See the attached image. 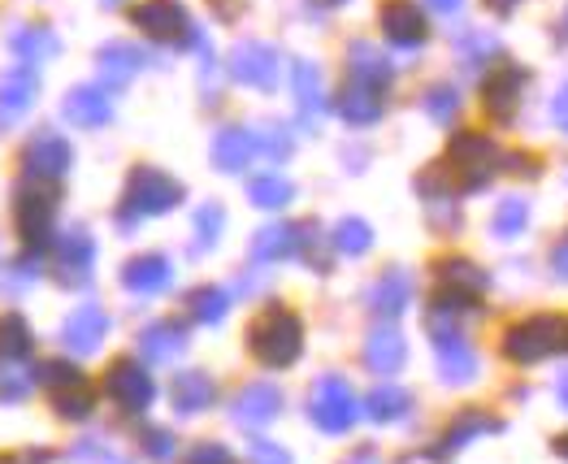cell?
Instances as JSON below:
<instances>
[{
    "label": "cell",
    "mask_w": 568,
    "mask_h": 464,
    "mask_svg": "<svg viewBox=\"0 0 568 464\" xmlns=\"http://www.w3.org/2000/svg\"><path fill=\"white\" fill-rule=\"evenodd\" d=\"M300 339H304V325L286 309H270L261 322L252 325V352L274 370H283L300 356V347H304Z\"/></svg>",
    "instance_id": "cell-1"
},
{
    "label": "cell",
    "mask_w": 568,
    "mask_h": 464,
    "mask_svg": "<svg viewBox=\"0 0 568 464\" xmlns=\"http://www.w3.org/2000/svg\"><path fill=\"white\" fill-rule=\"evenodd\" d=\"M352 79H356V83L378 88V83H386V79H390V61L382 57L378 48L356 44V48H352Z\"/></svg>",
    "instance_id": "cell-27"
},
{
    "label": "cell",
    "mask_w": 568,
    "mask_h": 464,
    "mask_svg": "<svg viewBox=\"0 0 568 464\" xmlns=\"http://www.w3.org/2000/svg\"><path fill=\"white\" fill-rule=\"evenodd\" d=\"M226 226V213L217 209V204H204L200 213H195V231H200V248H213L217 243V234Z\"/></svg>",
    "instance_id": "cell-37"
},
{
    "label": "cell",
    "mask_w": 568,
    "mask_h": 464,
    "mask_svg": "<svg viewBox=\"0 0 568 464\" xmlns=\"http://www.w3.org/2000/svg\"><path fill=\"white\" fill-rule=\"evenodd\" d=\"M404 404H408V400H404V391H374V400H369L374 417H395Z\"/></svg>",
    "instance_id": "cell-40"
},
{
    "label": "cell",
    "mask_w": 568,
    "mask_h": 464,
    "mask_svg": "<svg viewBox=\"0 0 568 464\" xmlns=\"http://www.w3.org/2000/svg\"><path fill=\"white\" fill-rule=\"evenodd\" d=\"M434 343H438V361H443V370L452 382H465V377H474V347L460 339V334H434Z\"/></svg>",
    "instance_id": "cell-23"
},
{
    "label": "cell",
    "mask_w": 568,
    "mask_h": 464,
    "mask_svg": "<svg viewBox=\"0 0 568 464\" xmlns=\"http://www.w3.org/2000/svg\"><path fill=\"white\" fill-rule=\"evenodd\" d=\"M560 395L568 400V377H560Z\"/></svg>",
    "instance_id": "cell-45"
},
{
    "label": "cell",
    "mask_w": 568,
    "mask_h": 464,
    "mask_svg": "<svg viewBox=\"0 0 568 464\" xmlns=\"http://www.w3.org/2000/svg\"><path fill=\"white\" fill-rule=\"evenodd\" d=\"M183 200V186L170 174H161L156 165H140L126 183V209L131 213H170Z\"/></svg>",
    "instance_id": "cell-3"
},
{
    "label": "cell",
    "mask_w": 568,
    "mask_h": 464,
    "mask_svg": "<svg viewBox=\"0 0 568 464\" xmlns=\"http://www.w3.org/2000/svg\"><path fill=\"white\" fill-rule=\"evenodd\" d=\"M300 248V234L286 231V226H274V231H261V239L252 243V256L256 261H278L286 252H295Z\"/></svg>",
    "instance_id": "cell-32"
},
{
    "label": "cell",
    "mask_w": 568,
    "mask_h": 464,
    "mask_svg": "<svg viewBox=\"0 0 568 464\" xmlns=\"http://www.w3.org/2000/svg\"><path fill=\"white\" fill-rule=\"evenodd\" d=\"M525 218H529V209H525L521 200H504L499 213H495V231L504 234V239H513L525 226Z\"/></svg>",
    "instance_id": "cell-38"
},
{
    "label": "cell",
    "mask_w": 568,
    "mask_h": 464,
    "mask_svg": "<svg viewBox=\"0 0 568 464\" xmlns=\"http://www.w3.org/2000/svg\"><path fill=\"white\" fill-rule=\"evenodd\" d=\"M317 4H343V0H317Z\"/></svg>",
    "instance_id": "cell-46"
},
{
    "label": "cell",
    "mask_w": 568,
    "mask_h": 464,
    "mask_svg": "<svg viewBox=\"0 0 568 464\" xmlns=\"http://www.w3.org/2000/svg\"><path fill=\"white\" fill-rule=\"evenodd\" d=\"M13 218H18V226H22V234H27L31 243H40V239L52 231V218H57V195H52V186L27 179V186L18 191Z\"/></svg>",
    "instance_id": "cell-4"
},
{
    "label": "cell",
    "mask_w": 568,
    "mask_h": 464,
    "mask_svg": "<svg viewBox=\"0 0 568 464\" xmlns=\"http://www.w3.org/2000/svg\"><path fill=\"white\" fill-rule=\"evenodd\" d=\"M135 70H143V52L135 44H104L100 48V74L109 83H126Z\"/></svg>",
    "instance_id": "cell-24"
},
{
    "label": "cell",
    "mask_w": 568,
    "mask_h": 464,
    "mask_svg": "<svg viewBox=\"0 0 568 464\" xmlns=\"http://www.w3.org/2000/svg\"><path fill=\"white\" fill-rule=\"evenodd\" d=\"M36 92H40V79H36L31 65L4 70V79H0V127H13L36 104Z\"/></svg>",
    "instance_id": "cell-7"
},
{
    "label": "cell",
    "mask_w": 568,
    "mask_h": 464,
    "mask_svg": "<svg viewBox=\"0 0 568 464\" xmlns=\"http://www.w3.org/2000/svg\"><path fill=\"white\" fill-rule=\"evenodd\" d=\"M556 343H560V322L534 317V322L517 325V330L508 334V356H517V361H538V356H547Z\"/></svg>",
    "instance_id": "cell-11"
},
{
    "label": "cell",
    "mask_w": 568,
    "mask_h": 464,
    "mask_svg": "<svg viewBox=\"0 0 568 464\" xmlns=\"http://www.w3.org/2000/svg\"><path fill=\"white\" fill-rule=\"evenodd\" d=\"M92 261H95V243L88 231H70L57 252H52V265H57V279L61 282H83L92 274Z\"/></svg>",
    "instance_id": "cell-10"
},
{
    "label": "cell",
    "mask_w": 568,
    "mask_h": 464,
    "mask_svg": "<svg viewBox=\"0 0 568 464\" xmlns=\"http://www.w3.org/2000/svg\"><path fill=\"white\" fill-rule=\"evenodd\" d=\"M521 83H525L521 70H517V65H504V70L486 83V104H490V113L508 118V113L517 109V100H521Z\"/></svg>",
    "instance_id": "cell-22"
},
{
    "label": "cell",
    "mask_w": 568,
    "mask_h": 464,
    "mask_svg": "<svg viewBox=\"0 0 568 464\" xmlns=\"http://www.w3.org/2000/svg\"><path fill=\"white\" fill-rule=\"evenodd\" d=\"M65 118L74 122V127H104L109 118H113V104H109V95L95 92V88H79V92H70L65 100Z\"/></svg>",
    "instance_id": "cell-17"
},
{
    "label": "cell",
    "mask_w": 568,
    "mask_h": 464,
    "mask_svg": "<svg viewBox=\"0 0 568 464\" xmlns=\"http://www.w3.org/2000/svg\"><path fill=\"white\" fill-rule=\"evenodd\" d=\"M426 109H429V118L434 122H447V118H456V109H460V100H456V92L452 88H434L426 100Z\"/></svg>",
    "instance_id": "cell-39"
},
{
    "label": "cell",
    "mask_w": 568,
    "mask_h": 464,
    "mask_svg": "<svg viewBox=\"0 0 568 464\" xmlns=\"http://www.w3.org/2000/svg\"><path fill=\"white\" fill-rule=\"evenodd\" d=\"M551 118H556V127H565V131H568V88L551 100Z\"/></svg>",
    "instance_id": "cell-41"
},
{
    "label": "cell",
    "mask_w": 568,
    "mask_h": 464,
    "mask_svg": "<svg viewBox=\"0 0 568 464\" xmlns=\"http://www.w3.org/2000/svg\"><path fill=\"white\" fill-rule=\"evenodd\" d=\"M9 48L27 61V65H40V61H52L61 52V40L48 31V27H22L9 36Z\"/></svg>",
    "instance_id": "cell-19"
},
{
    "label": "cell",
    "mask_w": 568,
    "mask_h": 464,
    "mask_svg": "<svg viewBox=\"0 0 568 464\" xmlns=\"http://www.w3.org/2000/svg\"><path fill=\"white\" fill-rule=\"evenodd\" d=\"M131 22L143 27V31H148L152 40H161V44H191V40H195L187 9H183L179 0H143V4L131 9Z\"/></svg>",
    "instance_id": "cell-2"
},
{
    "label": "cell",
    "mask_w": 568,
    "mask_h": 464,
    "mask_svg": "<svg viewBox=\"0 0 568 464\" xmlns=\"http://www.w3.org/2000/svg\"><path fill=\"white\" fill-rule=\"evenodd\" d=\"M291 88H295V100H300V109L304 113H322V70L313 65V61H295V70H291Z\"/></svg>",
    "instance_id": "cell-25"
},
{
    "label": "cell",
    "mask_w": 568,
    "mask_h": 464,
    "mask_svg": "<svg viewBox=\"0 0 568 464\" xmlns=\"http://www.w3.org/2000/svg\"><path fill=\"white\" fill-rule=\"evenodd\" d=\"M443 286H447V291H465V295H469V291H481V286H486V279L477 274L474 265L452 261V265H443Z\"/></svg>",
    "instance_id": "cell-35"
},
{
    "label": "cell",
    "mask_w": 568,
    "mask_h": 464,
    "mask_svg": "<svg viewBox=\"0 0 568 464\" xmlns=\"http://www.w3.org/2000/svg\"><path fill=\"white\" fill-rule=\"evenodd\" d=\"M143 352H148V356H156V361H165V356L183 352V325H174V322L148 325V330H143Z\"/></svg>",
    "instance_id": "cell-29"
},
{
    "label": "cell",
    "mask_w": 568,
    "mask_h": 464,
    "mask_svg": "<svg viewBox=\"0 0 568 464\" xmlns=\"http://www.w3.org/2000/svg\"><path fill=\"white\" fill-rule=\"evenodd\" d=\"M226 291H217V286H204V291H195L191 295V313L200 317V322H222L226 317Z\"/></svg>",
    "instance_id": "cell-34"
},
{
    "label": "cell",
    "mask_w": 568,
    "mask_h": 464,
    "mask_svg": "<svg viewBox=\"0 0 568 464\" xmlns=\"http://www.w3.org/2000/svg\"><path fill=\"white\" fill-rule=\"evenodd\" d=\"M48 386H52V400L61 404L65 417H83L92 413V391H88V377L74 370V365H48Z\"/></svg>",
    "instance_id": "cell-9"
},
{
    "label": "cell",
    "mask_w": 568,
    "mask_h": 464,
    "mask_svg": "<svg viewBox=\"0 0 568 464\" xmlns=\"http://www.w3.org/2000/svg\"><path fill=\"white\" fill-rule=\"evenodd\" d=\"M0 352L4 356H27L31 352V325L22 322L18 313H4L0 317Z\"/></svg>",
    "instance_id": "cell-33"
},
{
    "label": "cell",
    "mask_w": 568,
    "mask_h": 464,
    "mask_svg": "<svg viewBox=\"0 0 568 464\" xmlns=\"http://www.w3.org/2000/svg\"><path fill=\"white\" fill-rule=\"evenodd\" d=\"M22 170H27V179H36V183L61 179V174L70 170V143L61 140V135H52V131H40L36 140L22 148Z\"/></svg>",
    "instance_id": "cell-5"
},
{
    "label": "cell",
    "mask_w": 568,
    "mask_h": 464,
    "mask_svg": "<svg viewBox=\"0 0 568 464\" xmlns=\"http://www.w3.org/2000/svg\"><path fill=\"white\" fill-rule=\"evenodd\" d=\"M438 13H452V9H460V0H429Z\"/></svg>",
    "instance_id": "cell-43"
},
{
    "label": "cell",
    "mask_w": 568,
    "mask_h": 464,
    "mask_svg": "<svg viewBox=\"0 0 568 464\" xmlns=\"http://www.w3.org/2000/svg\"><path fill=\"white\" fill-rule=\"evenodd\" d=\"M365 361L374 365L378 373H390L404 365V339L395 330H378L369 334V347H365Z\"/></svg>",
    "instance_id": "cell-26"
},
{
    "label": "cell",
    "mask_w": 568,
    "mask_h": 464,
    "mask_svg": "<svg viewBox=\"0 0 568 464\" xmlns=\"http://www.w3.org/2000/svg\"><path fill=\"white\" fill-rule=\"evenodd\" d=\"M408 295H413V279H408V274H399V270L382 274L378 286L369 291V300H374V313H382V317H395V313H404Z\"/></svg>",
    "instance_id": "cell-20"
},
{
    "label": "cell",
    "mask_w": 568,
    "mask_h": 464,
    "mask_svg": "<svg viewBox=\"0 0 568 464\" xmlns=\"http://www.w3.org/2000/svg\"><path fill=\"white\" fill-rule=\"evenodd\" d=\"M565 27H568V18H565Z\"/></svg>",
    "instance_id": "cell-47"
},
{
    "label": "cell",
    "mask_w": 568,
    "mask_h": 464,
    "mask_svg": "<svg viewBox=\"0 0 568 464\" xmlns=\"http://www.w3.org/2000/svg\"><path fill=\"white\" fill-rule=\"evenodd\" d=\"M338 113H343L352 127L378 122V118H382L378 88H369V83H352V88H343V92H338Z\"/></svg>",
    "instance_id": "cell-18"
},
{
    "label": "cell",
    "mask_w": 568,
    "mask_h": 464,
    "mask_svg": "<svg viewBox=\"0 0 568 464\" xmlns=\"http://www.w3.org/2000/svg\"><path fill=\"white\" fill-rule=\"evenodd\" d=\"M170 261L165 256H135L126 270H122V282H126V291H140V295H156V291H165L170 286Z\"/></svg>",
    "instance_id": "cell-15"
},
{
    "label": "cell",
    "mask_w": 568,
    "mask_h": 464,
    "mask_svg": "<svg viewBox=\"0 0 568 464\" xmlns=\"http://www.w3.org/2000/svg\"><path fill=\"white\" fill-rule=\"evenodd\" d=\"M247 195H252V204H261V209H283L286 200H291V183H286L283 174H261V179H252Z\"/></svg>",
    "instance_id": "cell-31"
},
{
    "label": "cell",
    "mask_w": 568,
    "mask_h": 464,
    "mask_svg": "<svg viewBox=\"0 0 568 464\" xmlns=\"http://www.w3.org/2000/svg\"><path fill=\"white\" fill-rule=\"evenodd\" d=\"M495 13H508V9H517V0H486Z\"/></svg>",
    "instance_id": "cell-44"
},
{
    "label": "cell",
    "mask_w": 568,
    "mask_h": 464,
    "mask_svg": "<svg viewBox=\"0 0 568 464\" xmlns=\"http://www.w3.org/2000/svg\"><path fill=\"white\" fill-rule=\"evenodd\" d=\"M174 400H179L183 413H200V408L213 400V382H209L204 373H183V377L174 382Z\"/></svg>",
    "instance_id": "cell-30"
},
{
    "label": "cell",
    "mask_w": 568,
    "mask_h": 464,
    "mask_svg": "<svg viewBox=\"0 0 568 464\" xmlns=\"http://www.w3.org/2000/svg\"><path fill=\"white\" fill-rule=\"evenodd\" d=\"M452 161L469 174V186H481L490 179V170H486V161H495V143L481 140V135H460L456 148H452Z\"/></svg>",
    "instance_id": "cell-16"
},
{
    "label": "cell",
    "mask_w": 568,
    "mask_h": 464,
    "mask_svg": "<svg viewBox=\"0 0 568 464\" xmlns=\"http://www.w3.org/2000/svg\"><path fill=\"white\" fill-rule=\"evenodd\" d=\"M382 31L386 40L399 48H422L426 44V18L413 0H386L382 4Z\"/></svg>",
    "instance_id": "cell-8"
},
{
    "label": "cell",
    "mask_w": 568,
    "mask_h": 464,
    "mask_svg": "<svg viewBox=\"0 0 568 464\" xmlns=\"http://www.w3.org/2000/svg\"><path fill=\"white\" fill-rule=\"evenodd\" d=\"M334 243L343 248V252H365L369 243H374V234H369V226L361 222V218H347V222H338V234H334Z\"/></svg>",
    "instance_id": "cell-36"
},
{
    "label": "cell",
    "mask_w": 568,
    "mask_h": 464,
    "mask_svg": "<svg viewBox=\"0 0 568 464\" xmlns=\"http://www.w3.org/2000/svg\"><path fill=\"white\" fill-rule=\"evenodd\" d=\"M152 377L140 370V365H113L109 370V395L122 404V408H131V413H140L143 404L152 400Z\"/></svg>",
    "instance_id": "cell-13"
},
{
    "label": "cell",
    "mask_w": 568,
    "mask_h": 464,
    "mask_svg": "<svg viewBox=\"0 0 568 464\" xmlns=\"http://www.w3.org/2000/svg\"><path fill=\"white\" fill-rule=\"evenodd\" d=\"M313 417H317L322 430H343L352 421V395H347V386L338 377L317 382V391H313Z\"/></svg>",
    "instance_id": "cell-12"
},
{
    "label": "cell",
    "mask_w": 568,
    "mask_h": 464,
    "mask_svg": "<svg viewBox=\"0 0 568 464\" xmlns=\"http://www.w3.org/2000/svg\"><path fill=\"white\" fill-rule=\"evenodd\" d=\"M252 152H256V140H252L247 131H239V127L222 131V135L213 140V161H217V170H231V174L252 161Z\"/></svg>",
    "instance_id": "cell-21"
},
{
    "label": "cell",
    "mask_w": 568,
    "mask_h": 464,
    "mask_svg": "<svg viewBox=\"0 0 568 464\" xmlns=\"http://www.w3.org/2000/svg\"><path fill=\"white\" fill-rule=\"evenodd\" d=\"M104 330H109V317L95 304H88V309L70 313V322L61 325V339H65L70 352H95L100 339H104Z\"/></svg>",
    "instance_id": "cell-14"
},
{
    "label": "cell",
    "mask_w": 568,
    "mask_h": 464,
    "mask_svg": "<svg viewBox=\"0 0 568 464\" xmlns=\"http://www.w3.org/2000/svg\"><path fill=\"white\" fill-rule=\"evenodd\" d=\"M274 413H278V391L274 386H247L235 404L239 421H265L274 417Z\"/></svg>",
    "instance_id": "cell-28"
},
{
    "label": "cell",
    "mask_w": 568,
    "mask_h": 464,
    "mask_svg": "<svg viewBox=\"0 0 568 464\" xmlns=\"http://www.w3.org/2000/svg\"><path fill=\"white\" fill-rule=\"evenodd\" d=\"M556 270H560V274L568 279V239L560 243V248H556Z\"/></svg>",
    "instance_id": "cell-42"
},
{
    "label": "cell",
    "mask_w": 568,
    "mask_h": 464,
    "mask_svg": "<svg viewBox=\"0 0 568 464\" xmlns=\"http://www.w3.org/2000/svg\"><path fill=\"white\" fill-rule=\"evenodd\" d=\"M231 74L247 88H274L278 83V52L261 40H247L231 52Z\"/></svg>",
    "instance_id": "cell-6"
}]
</instances>
